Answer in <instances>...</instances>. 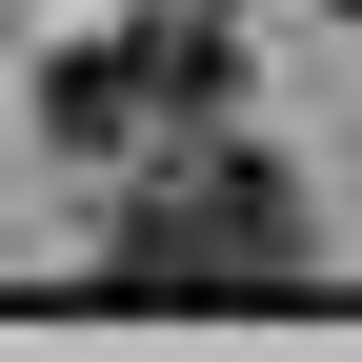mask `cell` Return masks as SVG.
Returning a JSON list of instances; mask_svg holds the SVG:
<instances>
[{"label":"cell","instance_id":"obj_1","mask_svg":"<svg viewBox=\"0 0 362 362\" xmlns=\"http://www.w3.org/2000/svg\"><path fill=\"white\" fill-rule=\"evenodd\" d=\"M101 282H121V302H282V282H302V202H282L262 161H181L161 202L101 242Z\"/></svg>","mask_w":362,"mask_h":362},{"label":"cell","instance_id":"obj_2","mask_svg":"<svg viewBox=\"0 0 362 362\" xmlns=\"http://www.w3.org/2000/svg\"><path fill=\"white\" fill-rule=\"evenodd\" d=\"M221 81H242V40H221L202 0H161L141 40H81V61L40 81V141H81V161H101V141H141V121H202Z\"/></svg>","mask_w":362,"mask_h":362}]
</instances>
